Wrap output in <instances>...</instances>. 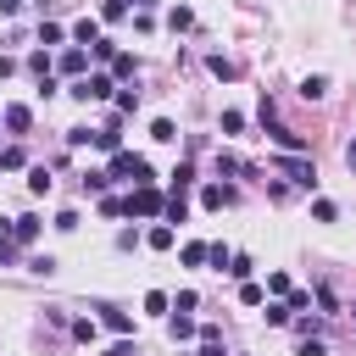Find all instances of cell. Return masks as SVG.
I'll list each match as a JSON object with an SVG mask.
<instances>
[{"instance_id":"cell-1","label":"cell","mask_w":356,"mask_h":356,"mask_svg":"<svg viewBox=\"0 0 356 356\" xmlns=\"http://www.w3.org/2000/svg\"><path fill=\"white\" fill-rule=\"evenodd\" d=\"M106 178H134V184H150V161L139 150H111V172Z\"/></svg>"},{"instance_id":"cell-2","label":"cell","mask_w":356,"mask_h":356,"mask_svg":"<svg viewBox=\"0 0 356 356\" xmlns=\"http://www.w3.org/2000/svg\"><path fill=\"white\" fill-rule=\"evenodd\" d=\"M67 95H72V100H111V95H117V83H111L106 72H89V78H78Z\"/></svg>"},{"instance_id":"cell-3","label":"cell","mask_w":356,"mask_h":356,"mask_svg":"<svg viewBox=\"0 0 356 356\" xmlns=\"http://www.w3.org/2000/svg\"><path fill=\"white\" fill-rule=\"evenodd\" d=\"M128 211H134V217H161V211H167V200H161V189H150V184H134V195H128Z\"/></svg>"},{"instance_id":"cell-4","label":"cell","mask_w":356,"mask_h":356,"mask_svg":"<svg viewBox=\"0 0 356 356\" xmlns=\"http://www.w3.org/2000/svg\"><path fill=\"white\" fill-rule=\"evenodd\" d=\"M278 167H284V172H289V178H295L300 189H312V184H317V167H312V161H295V156H284Z\"/></svg>"},{"instance_id":"cell-5","label":"cell","mask_w":356,"mask_h":356,"mask_svg":"<svg viewBox=\"0 0 356 356\" xmlns=\"http://www.w3.org/2000/svg\"><path fill=\"white\" fill-rule=\"evenodd\" d=\"M61 72H67V78H72V83H78V78H83V72H89V56H83V50H78V44H72V50H61Z\"/></svg>"},{"instance_id":"cell-6","label":"cell","mask_w":356,"mask_h":356,"mask_svg":"<svg viewBox=\"0 0 356 356\" xmlns=\"http://www.w3.org/2000/svg\"><path fill=\"white\" fill-rule=\"evenodd\" d=\"M0 122H6L11 134H28V128H33V111H28V106H6V111H0Z\"/></svg>"},{"instance_id":"cell-7","label":"cell","mask_w":356,"mask_h":356,"mask_svg":"<svg viewBox=\"0 0 356 356\" xmlns=\"http://www.w3.org/2000/svg\"><path fill=\"white\" fill-rule=\"evenodd\" d=\"M200 206H206V211H222V206H234V189H222V184H206V189H200Z\"/></svg>"},{"instance_id":"cell-8","label":"cell","mask_w":356,"mask_h":356,"mask_svg":"<svg viewBox=\"0 0 356 356\" xmlns=\"http://www.w3.org/2000/svg\"><path fill=\"white\" fill-rule=\"evenodd\" d=\"M100 323H106L111 334H134V317H128V312H117V306H100Z\"/></svg>"},{"instance_id":"cell-9","label":"cell","mask_w":356,"mask_h":356,"mask_svg":"<svg viewBox=\"0 0 356 356\" xmlns=\"http://www.w3.org/2000/svg\"><path fill=\"white\" fill-rule=\"evenodd\" d=\"M11 239H17V245H33V239H39V217H17V222H11Z\"/></svg>"},{"instance_id":"cell-10","label":"cell","mask_w":356,"mask_h":356,"mask_svg":"<svg viewBox=\"0 0 356 356\" xmlns=\"http://www.w3.org/2000/svg\"><path fill=\"white\" fill-rule=\"evenodd\" d=\"M72 39H78V44H100V22H95V17L72 22Z\"/></svg>"},{"instance_id":"cell-11","label":"cell","mask_w":356,"mask_h":356,"mask_svg":"<svg viewBox=\"0 0 356 356\" xmlns=\"http://www.w3.org/2000/svg\"><path fill=\"white\" fill-rule=\"evenodd\" d=\"M145 245H150V250H172V222H156V228L145 234Z\"/></svg>"},{"instance_id":"cell-12","label":"cell","mask_w":356,"mask_h":356,"mask_svg":"<svg viewBox=\"0 0 356 356\" xmlns=\"http://www.w3.org/2000/svg\"><path fill=\"white\" fill-rule=\"evenodd\" d=\"M189 184H195V167H189V161H178V167H172V195H184Z\"/></svg>"},{"instance_id":"cell-13","label":"cell","mask_w":356,"mask_h":356,"mask_svg":"<svg viewBox=\"0 0 356 356\" xmlns=\"http://www.w3.org/2000/svg\"><path fill=\"white\" fill-rule=\"evenodd\" d=\"M161 217H167V222H184V217H189V200H184V195H167V211H161Z\"/></svg>"},{"instance_id":"cell-14","label":"cell","mask_w":356,"mask_h":356,"mask_svg":"<svg viewBox=\"0 0 356 356\" xmlns=\"http://www.w3.org/2000/svg\"><path fill=\"white\" fill-rule=\"evenodd\" d=\"M167 334H172V339H195V334H200V328H195V323H189V317H184V312H178V317H172V323H167Z\"/></svg>"},{"instance_id":"cell-15","label":"cell","mask_w":356,"mask_h":356,"mask_svg":"<svg viewBox=\"0 0 356 356\" xmlns=\"http://www.w3.org/2000/svg\"><path fill=\"white\" fill-rule=\"evenodd\" d=\"M300 95H306V100H323V95H328V78H317V72H312V78L300 83Z\"/></svg>"},{"instance_id":"cell-16","label":"cell","mask_w":356,"mask_h":356,"mask_svg":"<svg viewBox=\"0 0 356 356\" xmlns=\"http://www.w3.org/2000/svg\"><path fill=\"white\" fill-rule=\"evenodd\" d=\"M150 139H161V145H172V139H178V128H172L167 117H156V122H150Z\"/></svg>"},{"instance_id":"cell-17","label":"cell","mask_w":356,"mask_h":356,"mask_svg":"<svg viewBox=\"0 0 356 356\" xmlns=\"http://www.w3.org/2000/svg\"><path fill=\"white\" fill-rule=\"evenodd\" d=\"M239 300H245V306H261V300H267V289H261V284H250V278H245V284H239Z\"/></svg>"},{"instance_id":"cell-18","label":"cell","mask_w":356,"mask_h":356,"mask_svg":"<svg viewBox=\"0 0 356 356\" xmlns=\"http://www.w3.org/2000/svg\"><path fill=\"white\" fill-rule=\"evenodd\" d=\"M28 72H33V78H50V56L33 50V56H28Z\"/></svg>"},{"instance_id":"cell-19","label":"cell","mask_w":356,"mask_h":356,"mask_svg":"<svg viewBox=\"0 0 356 356\" xmlns=\"http://www.w3.org/2000/svg\"><path fill=\"white\" fill-rule=\"evenodd\" d=\"M28 189H33V195H50V172L33 167V172H28Z\"/></svg>"},{"instance_id":"cell-20","label":"cell","mask_w":356,"mask_h":356,"mask_svg":"<svg viewBox=\"0 0 356 356\" xmlns=\"http://www.w3.org/2000/svg\"><path fill=\"white\" fill-rule=\"evenodd\" d=\"M312 217H317V222H334L339 206H334V200H312Z\"/></svg>"},{"instance_id":"cell-21","label":"cell","mask_w":356,"mask_h":356,"mask_svg":"<svg viewBox=\"0 0 356 356\" xmlns=\"http://www.w3.org/2000/svg\"><path fill=\"white\" fill-rule=\"evenodd\" d=\"M211 256V245H184V267H200Z\"/></svg>"},{"instance_id":"cell-22","label":"cell","mask_w":356,"mask_h":356,"mask_svg":"<svg viewBox=\"0 0 356 356\" xmlns=\"http://www.w3.org/2000/svg\"><path fill=\"white\" fill-rule=\"evenodd\" d=\"M267 323L284 328V323H289V300H273V306H267Z\"/></svg>"},{"instance_id":"cell-23","label":"cell","mask_w":356,"mask_h":356,"mask_svg":"<svg viewBox=\"0 0 356 356\" xmlns=\"http://www.w3.org/2000/svg\"><path fill=\"white\" fill-rule=\"evenodd\" d=\"M100 17H106V22H122V17H128V6H122V0H106V6H100Z\"/></svg>"},{"instance_id":"cell-24","label":"cell","mask_w":356,"mask_h":356,"mask_svg":"<svg viewBox=\"0 0 356 356\" xmlns=\"http://www.w3.org/2000/svg\"><path fill=\"white\" fill-rule=\"evenodd\" d=\"M111 100H117V111H134V106H139V89H117Z\"/></svg>"},{"instance_id":"cell-25","label":"cell","mask_w":356,"mask_h":356,"mask_svg":"<svg viewBox=\"0 0 356 356\" xmlns=\"http://www.w3.org/2000/svg\"><path fill=\"white\" fill-rule=\"evenodd\" d=\"M100 211H106V217H122V211H128V200H117V195H100Z\"/></svg>"},{"instance_id":"cell-26","label":"cell","mask_w":356,"mask_h":356,"mask_svg":"<svg viewBox=\"0 0 356 356\" xmlns=\"http://www.w3.org/2000/svg\"><path fill=\"white\" fill-rule=\"evenodd\" d=\"M206 261H211V267H217V273H222V267H228V261H234V250H228V245H211V256H206Z\"/></svg>"},{"instance_id":"cell-27","label":"cell","mask_w":356,"mask_h":356,"mask_svg":"<svg viewBox=\"0 0 356 356\" xmlns=\"http://www.w3.org/2000/svg\"><path fill=\"white\" fill-rule=\"evenodd\" d=\"M72 339H83V345H89V339H95V317H78V323H72Z\"/></svg>"},{"instance_id":"cell-28","label":"cell","mask_w":356,"mask_h":356,"mask_svg":"<svg viewBox=\"0 0 356 356\" xmlns=\"http://www.w3.org/2000/svg\"><path fill=\"white\" fill-rule=\"evenodd\" d=\"M167 22H172V28H189V22H195V11H189V6H172V17H167Z\"/></svg>"},{"instance_id":"cell-29","label":"cell","mask_w":356,"mask_h":356,"mask_svg":"<svg viewBox=\"0 0 356 356\" xmlns=\"http://www.w3.org/2000/svg\"><path fill=\"white\" fill-rule=\"evenodd\" d=\"M111 67H117V78H134L139 67H134V56H111Z\"/></svg>"},{"instance_id":"cell-30","label":"cell","mask_w":356,"mask_h":356,"mask_svg":"<svg viewBox=\"0 0 356 356\" xmlns=\"http://www.w3.org/2000/svg\"><path fill=\"white\" fill-rule=\"evenodd\" d=\"M245 128V111H222V134H239Z\"/></svg>"},{"instance_id":"cell-31","label":"cell","mask_w":356,"mask_h":356,"mask_svg":"<svg viewBox=\"0 0 356 356\" xmlns=\"http://www.w3.org/2000/svg\"><path fill=\"white\" fill-rule=\"evenodd\" d=\"M228 273H234V278L245 284V278H250V256H234V261H228Z\"/></svg>"},{"instance_id":"cell-32","label":"cell","mask_w":356,"mask_h":356,"mask_svg":"<svg viewBox=\"0 0 356 356\" xmlns=\"http://www.w3.org/2000/svg\"><path fill=\"white\" fill-rule=\"evenodd\" d=\"M295 356H328V345H323V339H300V350H295Z\"/></svg>"},{"instance_id":"cell-33","label":"cell","mask_w":356,"mask_h":356,"mask_svg":"<svg viewBox=\"0 0 356 356\" xmlns=\"http://www.w3.org/2000/svg\"><path fill=\"white\" fill-rule=\"evenodd\" d=\"M11 261H17V245H11V239H0V267H11Z\"/></svg>"},{"instance_id":"cell-34","label":"cell","mask_w":356,"mask_h":356,"mask_svg":"<svg viewBox=\"0 0 356 356\" xmlns=\"http://www.w3.org/2000/svg\"><path fill=\"white\" fill-rule=\"evenodd\" d=\"M200 356H222V339H200Z\"/></svg>"},{"instance_id":"cell-35","label":"cell","mask_w":356,"mask_h":356,"mask_svg":"<svg viewBox=\"0 0 356 356\" xmlns=\"http://www.w3.org/2000/svg\"><path fill=\"white\" fill-rule=\"evenodd\" d=\"M106 356H134V345H128V339H117V345H111Z\"/></svg>"},{"instance_id":"cell-36","label":"cell","mask_w":356,"mask_h":356,"mask_svg":"<svg viewBox=\"0 0 356 356\" xmlns=\"http://www.w3.org/2000/svg\"><path fill=\"white\" fill-rule=\"evenodd\" d=\"M11 72H17V61H11V56H0V78H11Z\"/></svg>"},{"instance_id":"cell-37","label":"cell","mask_w":356,"mask_h":356,"mask_svg":"<svg viewBox=\"0 0 356 356\" xmlns=\"http://www.w3.org/2000/svg\"><path fill=\"white\" fill-rule=\"evenodd\" d=\"M345 167H350V172H356V139H350V145H345Z\"/></svg>"},{"instance_id":"cell-38","label":"cell","mask_w":356,"mask_h":356,"mask_svg":"<svg viewBox=\"0 0 356 356\" xmlns=\"http://www.w3.org/2000/svg\"><path fill=\"white\" fill-rule=\"evenodd\" d=\"M0 239H6V222H0Z\"/></svg>"}]
</instances>
